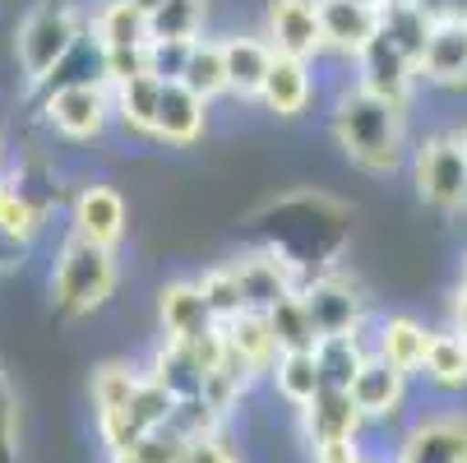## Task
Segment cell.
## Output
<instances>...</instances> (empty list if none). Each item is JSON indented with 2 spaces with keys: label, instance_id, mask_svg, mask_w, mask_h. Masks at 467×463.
<instances>
[{
  "label": "cell",
  "instance_id": "obj_1",
  "mask_svg": "<svg viewBox=\"0 0 467 463\" xmlns=\"http://www.w3.org/2000/svg\"><path fill=\"white\" fill-rule=\"evenodd\" d=\"M412 107L384 102L357 84H343L328 102V140L343 149V158L366 176H393L408 167L412 153Z\"/></svg>",
  "mask_w": 467,
  "mask_h": 463
},
{
  "label": "cell",
  "instance_id": "obj_2",
  "mask_svg": "<svg viewBox=\"0 0 467 463\" xmlns=\"http://www.w3.org/2000/svg\"><path fill=\"white\" fill-rule=\"evenodd\" d=\"M120 288V250L111 246H93L65 232V241L51 255V269H47V297L51 310L65 320H84L98 315Z\"/></svg>",
  "mask_w": 467,
  "mask_h": 463
},
{
  "label": "cell",
  "instance_id": "obj_3",
  "mask_svg": "<svg viewBox=\"0 0 467 463\" xmlns=\"http://www.w3.org/2000/svg\"><path fill=\"white\" fill-rule=\"evenodd\" d=\"M84 47V10L60 5V0H37L15 28V65L24 75V89L42 93L60 79V70Z\"/></svg>",
  "mask_w": 467,
  "mask_h": 463
},
{
  "label": "cell",
  "instance_id": "obj_4",
  "mask_svg": "<svg viewBox=\"0 0 467 463\" xmlns=\"http://www.w3.org/2000/svg\"><path fill=\"white\" fill-rule=\"evenodd\" d=\"M42 125L65 144H93L111 130V89L98 75L56 79L42 89Z\"/></svg>",
  "mask_w": 467,
  "mask_h": 463
},
{
  "label": "cell",
  "instance_id": "obj_5",
  "mask_svg": "<svg viewBox=\"0 0 467 463\" xmlns=\"http://www.w3.org/2000/svg\"><path fill=\"white\" fill-rule=\"evenodd\" d=\"M412 167V185L417 200L431 205L435 214H467V153L458 144V135L449 130H435V135H421L408 153Z\"/></svg>",
  "mask_w": 467,
  "mask_h": 463
},
{
  "label": "cell",
  "instance_id": "obj_6",
  "mask_svg": "<svg viewBox=\"0 0 467 463\" xmlns=\"http://www.w3.org/2000/svg\"><path fill=\"white\" fill-rule=\"evenodd\" d=\"M301 301H306V315L315 324V334H338V329H366V315H370V297L366 288L343 274L338 264L333 269H319V274H306L301 279Z\"/></svg>",
  "mask_w": 467,
  "mask_h": 463
},
{
  "label": "cell",
  "instance_id": "obj_7",
  "mask_svg": "<svg viewBox=\"0 0 467 463\" xmlns=\"http://www.w3.org/2000/svg\"><path fill=\"white\" fill-rule=\"evenodd\" d=\"M65 218H70V237L93 241V246L120 250V241L130 237V205H125V195L102 176H88V181L75 185L70 205H65Z\"/></svg>",
  "mask_w": 467,
  "mask_h": 463
},
{
  "label": "cell",
  "instance_id": "obj_8",
  "mask_svg": "<svg viewBox=\"0 0 467 463\" xmlns=\"http://www.w3.org/2000/svg\"><path fill=\"white\" fill-rule=\"evenodd\" d=\"M232 259V269H236V279H241V292H245V306L250 310H269V306H278L287 292H296L301 288V264L287 255V250H278V246H269V241H254V246H245V250H236V255H227Z\"/></svg>",
  "mask_w": 467,
  "mask_h": 463
},
{
  "label": "cell",
  "instance_id": "obj_9",
  "mask_svg": "<svg viewBox=\"0 0 467 463\" xmlns=\"http://www.w3.org/2000/svg\"><path fill=\"white\" fill-rule=\"evenodd\" d=\"M352 84L384 98V102H398V107H412L421 79H417V60H408L384 33H375L357 56H352Z\"/></svg>",
  "mask_w": 467,
  "mask_h": 463
},
{
  "label": "cell",
  "instance_id": "obj_10",
  "mask_svg": "<svg viewBox=\"0 0 467 463\" xmlns=\"http://www.w3.org/2000/svg\"><path fill=\"white\" fill-rule=\"evenodd\" d=\"M278 56L296 60H324V37H319V0H264L259 24H254Z\"/></svg>",
  "mask_w": 467,
  "mask_h": 463
},
{
  "label": "cell",
  "instance_id": "obj_11",
  "mask_svg": "<svg viewBox=\"0 0 467 463\" xmlns=\"http://www.w3.org/2000/svg\"><path fill=\"white\" fill-rule=\"evenodd\" d=\"M171 404H176L171 394L144 375V384L130 394V404H120V408H111V413L98 417V440H102L107 458H125V449L135 445L144 431H153V426L167 422Z\"/></svg>",
  "mask_w": 467,
  "mask_h": 463
},
{
  "label": "cell",
  "instance_id": "obj_12",
  "mask_svg": "<svg viewBox=\"0 0 467 463\" xmlns=\"http://www.w3.org/2000/svg\"><path fill=\"white\" fill-rule=\"evenodd\" d=\"M209 121H213V102H204L199 93H190L181 79H162L149 144H162V149H194L199 140L209 135Z\"/></svg>",
  "mask_w": 467,
  "mask_h": 463
},
{
  "label": "cell",
  "instance_id": "obj_13",
  "mask_svg": "<svg viewBox=\"0 0 467 463\" xmlns=\"http://www.w3.org/2000/svg\"><path fill=\"white\" fill-rule=\"evenodd\" d=\"M417 79L440 93H467V15L435 19L417 60Z\"/></svg>",
  "mask_w": 467,
  "mask_h": 463
},
{
  "label": "cell",
  "instance_id": "obj_14",
  "mask_svg": "<svg viewBox=\"0 0 467 463\" xmlns=\"http://www.w3.org/2000/svg\"><path fill=\"white\" fill-rule=\"evenodd\" d=\"M84 42L93 47V56L107 51H149L153 28L149 15L130 0H88L84 5Z\"/></svg>",
  "mask_w": 467,
  "mask_h": 463
},
{
  "label": "cell",
  "instance_id": "obj_15",
  "mask_svg": "<svg viewBox=\"0 0 467 463\" xmlns=\"http://www.w3.org/2000/svg\"><path fill=\"white\" fill-rule=\"evenodd\" d=\"M319 98V70L315 60H296V56H274L269 75H264L259 93H254V107L269 111L278 121H301Z\"/></svg>",
  "mask_w": 467,
  "mask_h": 463
},
{
  "label": "cell",
  "instance_id": "obj_16",
  "mask_svg": "<svg viewBox=\"0 0 467 463\" xmlns=\"http://www.w3.org/2000/svg\"><path fill=\"white\" fill-rule=\"evenodd\" d=\"M158 329L167 343H181V348L218 334V320H213L204 292L194 288V279H167L158 288Z\"/></svg>",
  "mask_w": 467,
  "mask_h": 463
},
{
  "label": "cell",
  "instance_id": "obj_17",
  "mask_svg": "<svg viewBox=\"0 0 467 463\" xmlns=\"http://www.w3.org/2000/svg\"><path fill=\"white\" fill-rule=\"evenodd\" d=\"M218 42H223L227 98L254 107V93H259V84H264V75H269L278 51L269 47V37H264L259 28H227V33H218Z\"/></svg>",
  "mask_w": 467,
  "mask_h": 463
},
{
  "label": "cell",
  "instance_id": "obj_18",
  "mask_svg": "<svg viewBox=\"0 0 467 463\" xmlns=\"http://www.w3.org/2000/svg\"><path fill=\"white\" fill-rule=\"evenodd\" d=\"M408 389H412V375H403L398 366H389L375 353L361 362V371L348 384L352 408L361 413V422H393L398 413L408 408Z\"/></svg>",
  "mask_w": 467,
  "mask_h": 463
},
{
  "label": "cell",
  "instance_id": "obj_19",
  "mask_svg": "<svg viewBox=\"0 0 467 463\" xmlns=\"http://www.w3.org/2000/svg\"><path fill=\"white\" fill-rule=\"evenodd\" d=\"M301 417V440L310 445V454L319 449H333V445H352L361 436V413L352 408V394L348 389H319L306 408H296Z\"/></svg>",
  "mask_w": 467,
  "mask_h": 463
},
{
  "label": "cell",
  "instance_id": "obj_20",
  "mask_svg": "<svg viewBox=\"0 0 467 463\" xmlns=\"http://www.w3.org/2000/svg\"><path fill=\"white\" fill-rule=\"evenodd\" d=\"M393 463H467V413H431L412 422Z\"/></svg>",
  "mask_w": 467,
  "mask_h": 463
},
{
  "label": "cell",
  "instance_id": "obj_21",
  "mask_svg": "<svg viewBox=\"0 0 467 463\" xmlns=\"http://www.w3.org/2000/svg\"><path fill=\"white\" fill-rule=\"evenodd\" d=\"M379 33V5L361 0H319V37L328 60H348Z\"/></svg>",
  "mask_w": 467,
  "mask_h": 463
},
{
  "label": "cell",
  "instance_id": "obj_22",
  "mask_svg": "<svg viewBox=\"0 0 467 463\" xmlns=\"http://www.w3.org/2000/svg\"><path fill=\"white\" fill-rule=\"evenodd\" d=\"M366 343L389 366H398L403 375H417L426 343H431V324H421L417 315H379L375 324H366Z\"/></svg>",
  "mask_w": 467,
  "mask_h": 463
},
{
  "label": "cell",
  "instance_id": "obj_23",
  "mask_svg": "<svg viewBox=\"0 0 467 463\" xmlns=\"http://www.w3.org/2000/svg\"><path fill=\"white\" fill-rule=\"evenodd\" d=\"M218 334H223V348H227L254 380L269 371L274 357H278L274 329H269V315H264V310H241V315H232L227 324H218Z\"/></svg>",
  "mask_w": 467,
  "mask_h": 463
},
{
  "label": "cell",
  "instance_id": "obj_24",
  "mask_svg": "<svg viewBox=\"0 0 467 463\" xmlns=\"http://www.w3.org/2000/svg\"><path fill=\"white\" fill-rule=\"evenodd\" d=\"M158 93H162V79L153 70L111 84V125L120 130L125 140H149L153 111H158Z\"/></svg>",
  "mask_w": 467,
  "mask_h": 463
},
{
  "label": "cell",
  "instance_id": "obj_25",
  "mask_svg": "<svg viewBox=\"0 0 467 463\" xmlns=\"http://www.w3.org/2000/svg\"><path fill=\"white\" fill-rule=\"evenodd\" d=\"M176 79L190 93H199L204 102H223L227 98V70H223V42H218V33H199V37L185 42Z\"/></svg>",
  "mask_w": 467,
  "mask_h": 463
},
{
  "label": "cell",
  "instance_id": "obj_26",
  "mask_svg": "<svg viewBox=\"0 0 467 463\" xmlns=\"http://www.w3.org/2000/svg\"><path fill=\"white\" fill-rule=\"evenodd\" d=\"M144 375H149L153 384H162L171 399H199V394H204V375H209V371L199 366V357H194L190 348L158 339V348H153L149 362H144Z\"/></svg>",
  "mask_w": 467,
  "mask_h": 463
},
{
  "label": "cell",
  "instance_id": "obj_27",
  "mask_svg": "<svg viewBox=\"0 0 467 463\" xmlns=\"http://www.w3.org/2000/svg\"><path fill=\"white\" fill-rule=\"evenodd\" d=\"M366 357H370L366 329H338V334H319L315 339V366H319V380L328 389H348Z\"/></svg>",
  "mask_w": 467,
  "mask_h": 463
},
{
  "label": "cell",
  "instance_id": "obj_28",
  "mask_svg": "<svg viewBox=\"0 0 467 463\" xmlns=\"http://www.w3.org/2000/svg\"><path fill=\"white\" fill-rule=\"evenodd\" d=\"M435 389H467V339L462 329H431V343L421 357V371Z\"/></svg>",
  "mask_w": 467,
  "mask_h": 463
},
{
  "label": "cell",
  "instance_id": "obj_29",
  "mask_svg": "<svg viewBox=\"0 0 467 463\" xmlns=\"http://www.w3.org/2000/svg\"><path fill=\"white\" fill-rule=\"evenodd\" d=\"M269 375V384H274V394L287 404V408H306L315 394L324 389V380H319V366H315V348H301V353H278L274 357V366L264 371Z\"/></svg>",
  "mask_w": 467,
  "mask_h": 463
},
{
  "label": "cell",
  "instance_id": "obj_30",
  "mask_svg": "<svg viewBox=\"0 0 467 463\" xmlns=\"http://www.w3.org/2000/svg\"><path fill=\"white\" fill-rule=\"evenodd\" d=\"M431 28H435V19L421 5H412V0H384V5H379V33L408 60H421Z\"/></svg>",
  "mask_w": 467,
  "mask_h": 463
},
{
  "label": "cell",
  "instance_id": "obj_31",
  "mask_svg": "<svg viewBox=\"0 0 467 463\" xmlns=\"http://www.w3.org/2000/svg\"><path fill=\"white\" fill-rule=\"evenodd\" d=\"M140 384H144V366H135V362H102V366L93 371V380H88L93 417H102V413L130 404V394H135Z\"/></svg>",
  "mask_w": 467,
  "mask_h": 463
},
{
  "label": "cell",
  "instance_id": "obj_32",
  "mask_svg": "<svg viewBox=\"0 0 467 463\" xmlns=\"http://www.w3.org/2000/svg\"><path fill=\"white\" fill-rule=\"evenodd\" d=\"M194 288L204 292V301H209V310H213L218 324H227L232 315L250 310V306H245V292H241V279H236V269H232V259H213L204 274H194Z\"/></svg>",
  "mask_w": 467,
  "mask_h": 463
},
{
  "label": "cell",
  "instance_id": "obj_33",
  "mask_svg": "<svg viewBox=\"0 0 467 463\" xmlns=\"http://www.w3.org/2000/svg\"><path fill=\"white\" fill-rule=\"evenodd\" d=\"M269 315V329H274V343H278V353H301V348H315V324H310V315H306V301H301V292H287L278 306H269L264 310Z\"/></svg>",
  "mask_w": 467,
  "mask_h": 463
},
{
  "label": "cell",
  "instance_id": "obj_34",
  "mask_svg": "<svg viewBox=\"0 0 467 463\" xmlns=\"http://www.w3.org/2000/svg\"><path fill=\"white\" fill-rule=\"evenodd\" d=\"M185 436H176L167 422L162 426H153V431H144L135 445L125 449V458H111V463H185Z\"/></svg>",
  "mask_w": 467,
  "mask_h": 463
},
{
  "label": "cell",
  "instance_id": "obj_35",
  "mask_svg": "<svg viewBox=\"0 0 467 463\" xmlns=\"http://www.w3.org/2000/svg\"><path fill=\"white\" fill-rule=\"evenodd\" d=\"M227 417H218L204 399H176L171 413H167V426L185 440H204V436H218Z\"/></svg>",
  "mask_w": 467,
  "mask_h": 463
},
{
  "label": "cell",
  "instance_id": "obj_36",
  "mask_svg": "<svg viewBox=\"0 0 467 463\" xmlns=\"http://www.w3.org/2000/svg\"><path fill=\"white\" fill-rule=\"evenodd\" d=\"M185 463H241V458L218 431V436H204V440H190L185 445Z\"/></svg>",
  "mask_w": 467,
  "mask_h": 463
},
{
  "label": "cell",
  "instance_id": "obj_37",
  "mask_svg": "<svg viewBox=\"0 0 467 463\" xmlns=\"http://www.w3.org/2000/svg\"><path fill=\"white\" fill-rule=\"evenodd\" d=\"M449 315H453V329H467V255H462V279H458V288H453Z\"/></svg>",
  "mask_w": 467,
  "mask_h": 463
},
{
  "label": "cell",
  "instance_id": "obj_38",
  "mask_svg": "<svg viewBox=\"0 0 467 463\" xmlns=\"http://www.w3.org/2000/svg\"><path fill=\"white\" fill-rule=\"evenodd\" d=\"M130 5H140V10H144V15L153 19V15H158V10L167 5V0H130Z\"/></svg>",
  "mask_w": 467,
  "mask_h": 463
},
{
  "label": "cell",
  "instance_id": "obj_39",
  "mask_svg": "<svg viewBox=\"0 0 467 463\" xmlns=\"http://www.w3.org/2000/svg\"><path fill=\"white\" fill-rule=\"evenodd\" d=\"M5 163H10V144H5V125H0V172H5Z\"/></svg>",
  "mask_w": 467,
  "mask_h": 463
},
{
  "label": "cell",
  "instance_id": "obj_40",
  "mask_svg": "<svg viewBox=\"0 0 467 463\" xmlns=\"http://www.w3.org/2000/svg\"><path fill=\"white\" fill-rule=\"evenodd\" d=\"M449 5H453V15H467V0H449Z\"/></svg>",
  "mask_w": 467,
  "mask_h": 463
},
{
  "label": "cell",
  "instance_id": "obj_41",
  "mask_svg": "<svg viewBox=\"0 0 467 463\" xmlns=\"http://www.w3.org/2000/svg\"><path fill=\"white\" fill-rule=\"evenodd\" d=\"M60 5H79V10H84V5H88V0H60Z\"/></svg>",
  "mask_w": 467,
  "mask_h": 463
},
{
  "label": "cell",
  "instance_id": "obj_42",
  "mask_svg": "<svg viewBox=\"0 0 467 463\" xmlns=\"http://www.w3.org/2000/svg\"><path fill=\"white\" fill-rule=\"evenodd\" d=\"M458 144H462V153H467V130H462V135H458Z\"/></svg>",
  "mask_w": 467,
  "mask_h": 463
},
{
  "label": "cell",
  "instance_id": "obj_43",
  "mask_svg": "<svg viewBox=\"0 0 467 463\" xmlns=\"http://www.w3.org/2000/svg\"><path fill=\"white\" fill-rule=\"evenodd\" d=\"M361 5H384V0H361Z\"/></svg>",
  "mask_w": 467,
  "mask_h": 463
},
{
  "label": "cell",
  "instance_id": "obj_44",
  "mask_svg": "<svg viewBox=\"0 0 467 463\" xmlns=\"http://www.w3.org/2000/svg\"><path fill=\"white\" fill-rule=\"evenodd\" d=\"M0 195H5V172H0Z\"/></svg>",
  "mask_w": 467,
  "mask_h": 463
},
{
  "label": "cell",
  "instance_id": "obj_45",
  "mask_svg": "<svg viewBox=\"0 0 467 463\" xmlns=\"http://www.w3.org/2000/svg\"><path fill=\"white\" fill-rule=\"evenodd\" d=\"M462 339H467V329H462Z\"/></svg>",
  "mask_w": 467,
  "mask_h": 463
}]
</instances>
